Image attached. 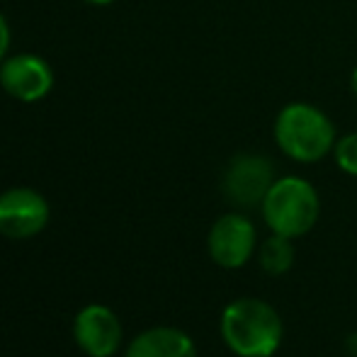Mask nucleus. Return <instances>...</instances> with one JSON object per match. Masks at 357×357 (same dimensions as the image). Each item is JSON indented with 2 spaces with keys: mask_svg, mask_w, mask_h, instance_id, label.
Segmentation results:
<instances>
[{
  "mask_svg": "<svg viewBox=\"0 0 357 357\" xmlns=\"http://www.w3.org/2000/svg\"><path fill=\"white\" fill-rule=\"evenodd\" d=\"M219 328L226 348L238 357H273L284 333L278 311L255 296L231 301L221 314Z\"/></svg>",
  "mask_w": 357,
  "mask_h": 357,
  "instance_id": "nucleus-1",
  "label": "nucleus"
},
{
  "mask_svg": "<svg viewBox=\"0 0 357 357\" xmlns=\"http://www.w3.org/2000/svg\"><path fill=\"white\" fill-rule=\"evenodd\" d=\"M275 144L296 163H316L333 153L338 142L331 117L309 102H289L275 117Z\"/></svg>",
  "mask_w": 357,
  "mask_h": 357,
  "instance_id": "nucleus-2",
  "label": "nucleus"
},
{
  "mask_svg": "<svg viewBox=\"0 0 357 357\" xmlns=\"http://www.w3.org/2000/svg\"><path fill=\"white\" fill-rule=\"evenodd\" d=\"M263 221L273 234L299 238L316 226L321 214V199L316 188L299 175H284L273 183L263 204Z\"/></svg>",
  "mask_w": 357,
  "mask_h": 357,
  "instance_id": "nucleus-3",
  "label": "nucleus"
},
{
  "mask_svg": "<svg viewBox=\"0 0 357 357\" xmlns=\"http://www.w3.org/2000/svg\"><path fill=\"white\" fill-rule=\"evenodd\" d=\"M273 160L260 153H238L224 170L221 190L226 199L238 209H255L263 204L268 190L275 183Z\"/></svg>",
  "mask_w": 357,
  "mask_h": 357,
  "instance_id": "nucleus-4",
  "label": "nucleus"
},
{
  "mask_svg": "<svg viewBox=\"0 0 357 357\" xmlns=\"http://www.w3.org/2000/svg\"><path fill=\"white\" fill-rule=\"evenodd\" d=\"M255 224L241 212H229L214 221L209 231V255L219 268L238 270L253 258L255 253Z\"/></svg>",
  "mask_w": 357,
  "mask_h": 357,
  "instance_id": "nucleus-5",
  "label": "nucleus"
},
{
  "mask_svg": "<svg viewBox=\"0 0 357 357\" xmlns=\"http://www.w3.org/2000/svg\"><path fill=\"white\" fill-rule=\"evenodd\" d=\"M0 85L20 102H39L54 88V71L37 54H17L0 63Z\"/></svg>",
  "mask_w": 357,
  "mask_h": 357,
  "instance_id": "nucleus-6",
  "label": "nucleus"
},
{
  "mask_svg": "<svg viewBox=\"0 0 357 357\" xmlns=\"http://www.w3.org/2000/svg\"><path fill=\"white\" fill-rule=\"evenodd\" d=\"M49 221V204L29 188H13L0 195V234L8 238L37 236Z\"/></svg>",
  "mask_w": 357,
  "mask_h": 357,
  "instance_id": "nucleus-7",
  "label": "nucleus"
},
{
  "mask_svg": "<svg viewBox=\"0 0 357 357\" xmlns=\"http://www.w3.org/2000/svg\"><path fill=\"white\" fill-rule=\"evenodd\" d=\"M73 335L80 350L90 357H109L122 343V326L107 306L90 304L75 316Z\"/></svg>",
  "mask_w": 357,
  "mask_h": 357,
  "instance_id": "nucleus-8",
  "label": "nucleus"
},
{
  "mask_svg": "<svg viewBox=\"0 0 357 357\" xmlns=\"http://www.w3.org/2000/svg\"><path fill=\"white\" fill-rule=\"evenodd\" d=\"M127 357H197L192 338L185 331L158 326L132 340Z\"/></svg>",
  "mask_w": 357,
  "mask_h": 357,
  "instance_id": "nucleus-9",
  "label": "nucleus"
},
{
  "mask_svg": "<svg viewBox=\"0 0 357 357\" xmlns=\"http://www.w3.org/2000/svg\"><path fill=\"white\" fill-rule=\"evenodd\" d=\"M294 238H287V236L273 234L270 238L263 241L258 250V258H260V268L265 270L268 275H284L291 270L296 258V250H294Z\"/></svg>",
  "mask_w": 357,
  "mask_h": 357,
  "instance_id": "nucleus-10",
  "label": "nucleus"
},
{
  "mask_svg": "<svg viewBox=\"0 0 357 357\" xmlns=\"http://www.w3.org/2000/svg\"><path fill=\"white\" fill-rule=\"evenodd\" d=\"M333 158L345 175L357 178V132L338 137V142L333 146Z\"/></svg>",
  "mask_w": 357,
  "mask_h": 357,
  "instance_id": "nucleus-11",
  "label": "nucleus"
},
{
  "mask_svg": "<svg viewBox=\"0 0 357 357\" xmlns=\"http://www.w3.org/2000/svg\"><path fill=\"white\" fill-rule=\"evenodd\" d=\"M8 49H10V24H8V20L0 15V63L8 56Z\"/></svg>",
  "mask_w": 357,
  "mask_h": 357,
  "instance_id": "nucleus-12",
  "label": "nucleus"
},
{
  "mask_svg": "<svg viewBox=\"0 0 357 357\" xmlns=\"http://www.w3.org/2000/svg\"><path fill=\"white\" fill-rule=\"evenodd\" d=\"M350 90H353V95L357 98V66L353 68V73H350Z\"/></svg>",
  "mask_w": 357,
  "mask_h": 357,
  "instance_id": "nucleus-13",
  "label": "nucleus"
},
{
  "mask_svg": "<svg viewBox=\"0 0 357 357\" xmlns=\"http://www.w3.org/2000/svg\"><path fill=\"white\" fill-rule=\"evenodd\" d=\"M85 3H90V5H109V3H114V0H85Z\"/></svg>",
  "mask_w": 357,
  "mask_h": 357,
  "instance_id": "nucleus-14",
  "label": "nucleus"
}]
</instances>
